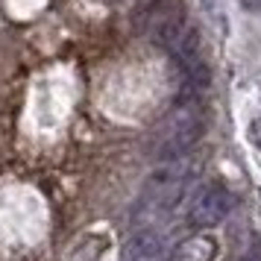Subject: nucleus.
Returning a JSON list of instances; mask_svg holds the SVG:
<instances>
[{
    "mask_svg": "<svg viewBox=\"0 0 261 261\" xmlns=\"http://www.w3.org/2000/svg\"><path fill=\"white\" fill-rule=\"evenodd\" d=\"M202 129H205V112H202L200 97H185L162 120L155 138L150 141V153L159 162H176L202 138Z\"/></svg>",
    "mask_w": 261,
    "mask_h": 261,
    "instance_id": "f257e3e1",
    "label": "nucleus"
},
{
    "mask_svg": "<svg viewBox=\"0 0 261 261\" xmlns=\"http://www.w3.org/2000/svg\"><path fill=\"white\" fill-rule=\"evenodd\" d=\"M138 30L153 41L155 47H165L173 53L194 27L188 24V15L176 0H153L138 15Z\"/></svg>",
    "mask_w": 261,
    "mask_h": 261,
    "instance_id": "f03ea898",
    "label": "nucleus"
},
{
    "mask_svg": "<svg viewBox=\"0 0 261 261\" xmlns=\"http://www.w3.org/2000/svg\"><path fill=\"white\" fill-rule=\"evenodd\" d=\"M229 214H232V194L220 182H208L191 200L188 223L197 226V229H214V226L223 223Z\"/></svg>",
    "mask_w": 261,
    "mask_h": 261,
    "instance_id": "7ed1b4c3",
    "label": "nucleus"
},
{
    "mask_svg": "<svg viewBox=\"0 0 261 261\" xmlns=\"http://www.w3.org/2000/svg\"><path fill=\"white\" fill-rule=\"evenodd\" d=\"M159 255H162V238L153 229L135 232L120 249V261H153Z\"/></svg>",
    "mask_w": 261,
    "mask_h": 261,
    "instance_id": "20e7f679",
    "label": "nucleus"
},
{
    "mask_svg": "<svg viewBox=\"0 0 261 261\" xmlns=\"http://www.w3.org/2000/svg\"><path fill=\"white\" fill-rule=\"evenodd\" d=\"M217 252H220L217 241L208 238V235H200V238L185 241V244L176 249V261H214Z\"/></svg>",
    "mask_w": 261,
    "mask_h": 261,
    "instance_id": "39448f33",
    "label": "nucleus"
},
{
    "mask_svg": "<svg viewBox=\"0 0 261 261\" xmlns=\"http://www.w3.org/2000/svg\"><path fill=\"white\" fill-rule=\"evenodd\" d=\"M249 141L255 144V150H261V115L249 123Z\"/></svg>",
    "mask_w": 261,
    "mask_h": 261,
    "instance_id": "423d86ee",
    "label": "nucleus"
},
{
    "mask_svg": "<svg viewBox=\"0 0 261 261\" xmlns=\"http://www.w3.org/2000/svg\"><path fill=\"white\" fill-rule=\"evenodd\" d=\"M241 6H244V9H249V12H252V9L258 12V9H261V0H241Z\"/></svg>",
    "mask_w": 261,
    "mask_h": 261,
    "instance_id": "0eeeda50",
    "label": "nucleus"
},
{
    "mask_svg": "<svg viewBox=\"0 0 261 261\" xmlns=\"http://www.w3.org/2000/svg\"><path fill=\"white\" fill-rule=\"evenodd\" d=\"M241 261H261V252H247Z\"/></svg>",
    "mask_w": 261,
    "mask_h": 261,
    "instance_id": "6e6552de",
    "label": "nucleus"
},
{
    "mask_svg": "<svg viewBox=\"0 0 261 261\" xmlns=\"http://www.w3.org/2000/svg\"><path fill=\"white\" fill-rule=\"evenodd\" d=\"M202 3H205V6H212V3H214V0H202Z\"/></svg>",
    "mask_w": 261,
    "mask_h": 261,
    "instance_id": "1a4fd4ad",
    "label": "nucleus"
}]
</instances>
